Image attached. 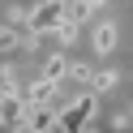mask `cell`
<instances>
[{
  "label": "cell",
  "instance_id": "cell-1",
  "mask_svg": "<svg viewBox=\"0 0 133 133\" xmlns=\"http://www.w3.org/2000/svg\"><path fill=\"white\" fill-rule=\"evenodd\" d=\"M95 112H99V99H95V90H86V95H77L73 103H64V107H60L56 129H60V133H82L90 120H95Z\"/></svg>",
  "mask_w": 133,
  "mask_h": 133
},
{
  "label": "cell",
  "instance_id": "cell-2",
  "mask_svg": "<svg viewBox=\"0 0 133 133\" xmlns=\"http://www.w3.org/2000/svg\"><path fill=\"white\" fill-rule=\"evenodd\" d=\"M60 22H64V0H43V4H30L26 13V26L35 35H52Z\"/></svg>",
  "mask_w": 133,
  "mask_h": 133
},
{
  "label": "cell",
  "instance_id": "cell-3",
  "mask_svg": "<svg viewBox=\"0 0 133 133\" xmlns=\"http://www.w3.org/2000/svg\"><path fill=\"white\" fill-rule=\"evenodd\" d=\"M56 116L60 107H52V99H39V103H26V133H56Z\"/></svg>",
  "mask_w": 133,
  "mask_h": 133
},
{
  "label": "cell",
  "instance_id": "cell-4",
  "mask_svg": "<svg viewBox=\"0 0 133 133\" xmlns=\"http://www.w3.org/2000/svg\"><path fill=\"white\" fill-rule=\"evenodd\" d=\"M0 120L4 124H22L26 120V95H17V90L0 95Z\"/></svg>",
  "mask_w": 133,
  "mask_h": 133
},
{
  "label": "cell",
  "instance_id": "cell-5",
  "mask_svg": "<svg viewBox=\"0 0 133 133\" xmlns=\"http://www.w3.org/2000/svg\"><path fill=\"white\" fill-rule=\"evenodd\" d=\"M69 56H64V52H56V56H47V60H43V73H39V77H47V82H56V86H60V82L64 77H69Z\"/></svg>",
  "mask_w": 133,
  "mask_h": 133
},
{
  "label": "cell",
  "instance_id": "cell-6",
  "mask_svg": "<svg viewBox=\"0 0 133 133\" xmlns=\"http://www.w3.org/2000/svg\"><path fill=\"white\" fill-rule=\"evenodd\" d=\"M116 39H120V35H116V26H112V22H103V26L95 30V39H90V47H95L99 56H112V52H116Z\"/></svg>",
  "mask_w": 133,
  "mask_h": 133
},
{
  "label": "cell",
  "instance_id": "cell-7",
  "mask_svg": "<svg viewBox=\"0 0 133 133\" xmlns=\"http://www.w3.org/2000/svg\"><path fill=\"white\" fill-rule=\"evenodd\" d=\"M22 35H30V30H22V26H0V52H17L22 47Z\"/></svg>",
  "mask_w": 133,
  "mask_h": 133
},
{
  "label": "cell",
  "instance_id": "cell-8",
  "mask_svg": "<svg viewBox=\"0 0 133 133\" xmlns=\"http://www.w3.org/2000/svg\"><path fill=\"white\" fill-rule=\"evenodd\" d=\"M112 86H116V73H112V69H90L86 90H95V95H99V90H112Z\"/></svg>",
  "mask_w": 133,
  "mask_h": 133
},
{
  "label": "cell",
  "instance_id": "cell-9",
  "mask_svg": "<svg viewBox=\"0 0 133 133\" xmlns=\"http://www.w3.org/2000/svg\"><path fill=\"white\" fill-rule=\"evenodd\" d=\"M52 35H56V43H60V47H69V43H77V22H69V17H64L60 26L52 30Z\"/></svg>",
  "mask_w": 133,
  "mask_h": 133
},
{
  "label": "cell",
  "instance_id": "cell-10",
  "mask_svg": "<svg viewBox=\"0 0 133 133\" xmlns=\"http://www.w3.org/2000/svg\"><path fill=\"white\" fill-rule=\"evenodd\" d=\"M9 90H17V77L13 69H0V95H9Z\"/></svg>",
  "mask_w": 133,
  "mask_h": 133
},
{
  "label": "cell",
  "instance_id": "cell-11",
  "mask_svg": "<svg viewBox=\"0 0 133 133\" xmlns=\"http://www.w3.org/2000/svg\"><path fill=\"white\" fill-rule=\"evenodd\" d=\"M86 4H90V13H99V9L107 4V0H86Z\"/></svg>",
  "mask_w": 133,
  "mask_h": 133
},
{
  "label": "cell",
  "instance_id": "cell-12",
  "mask_svg": "<svg viewBox=\"0 0 133 133\" xmlns=\"http://www.w3.org/2000/svg\"><path fill=\"white\" fill-rule=\"evenodd\" d=\"M0 133H17V124H4V120H0Z\"/></svg>",
  "mask_w": 133,
  "mask_h": 133
}]
</instances>
